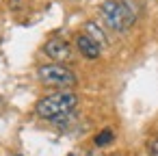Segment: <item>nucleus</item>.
Returning a JSON list of instances; mask_svg holds the SVG:
<instances>
[{"mask_svg":"<svg viewBox=\"0 0 158 156\" xmlns=\"http://www.w3.org/2000/svg\"><path fill=\"white\" fill-rule=\"evenodd\" d=\"M69 156H72V154H69Z\"/></svg>","mask_w":158,"mask_h":156,"instance_id":"nucleus-11","label":"nucleus"},{"mask_svg":"<svg viewBox=\"0 0 158 156\" xmlns=\"http://www.w3.org/2000/svg\"><path fill=\"white\" fill-rule=\"evenodd\" d=\"M113 141V130H102L98 137H95V145L100 147V145H106V143H110Z\"/></svg>","mask_w":158,"mask_h":156,"instance_id":"nucleus-7","label":"nucleus"},{"mask_svg":"<svg viewBox=\"0 0 158 156\" xmlns=\"http://www.w3.org/2000/svg\"><path fill=\"white\" fill-rule=\"evenodd\" d=\"M100 15L106 22V26L113 28V31H117V33H123L128 28L121 0H106V2H102L100 5Z\"/></svg>","mask_w":158,"mask_h":156,"instance_id":"nucleus-3","label":"nucleus"},{"mask_svg":"<svg viewBox=\"0 0 158 156\" xmlns=\"http://www.w3.org/2000/svg\"><path fill=\"white\" fill-rule=\"evenodd\" d=\"M76 46H78L80 54H82L85 59H91V61H93V59H98V57H100V52H102V48H100V46L89 37V35H85V33L76 37Z\"/></svg>","mask_w":158,"mask_h":156,"instance_id":"nucleus-5","label":"nucleus"},{"mask_svg":"<svg viewBox=\"0 0 158 156\" xmlns=\"http://www.w3.org/2000/svg\"><path fill=\"white\" fill-rule=\"evenodd\" d=\"M13 156H20V154H13Z\"/></svg>","mask_w":158,"mask_h":156,"instance_id":"nucleus-10","label":"nucleus"},{"mask_svg":"<svg viewBox=\"0 0 158 156\" xmlns=\"http://www.w3.org/2000/svg\"><path fill=\"white\" fill-rule=\"evenodd\" d=\"M89 156H102L100 152H89Z\"/></svg>","mask_w":158,"mask_h":156,"instance_id":"nucleus-9","label":"nucleus"},{"mask_svg":"<svg viewBox=\"0 0 158 156\" xmlns=\"http://www.w3.org/2000/svg\"><path fill=\"white\" fill-rule=\"evenodd\" d=\"M37 76H39L41 82L52 85V87H72V85H76V74L72 70H67L65 65H61V63L41 65L37 70Z\"/></svg>","mask_w":158,"mask_h":156,"instance_id":"nucleus-2","label":"nucleus"},{"mask_svg":"<svg viewBox=\"0 0 158 156\" xmlns=\"http://www.w3.org/2000/svg\"><path fill=\"white\" fill-rule=\"evenodd\" d=\"M147 154L149 156H158V139H152L147 143Z\"/></svg>","mask_w":158,"mask_h":156,"instance_id":"nucleus-8","label":"nucleus"},{"mask_svg":"<svg viewBox=\"0 0 158 156\" xmlns=\"http://www.w3.org/2000/svg\"><path fill=\"white\" fill-rule=\"evenodd\" d=\"M44 50L52 61H67L69 54H72V48H69V44L65 39H50L44 46Z\"/></svg>","mask_w":158,"mask_h":156,"instance_id":"nucleus-4","label":"nucleus"},{"mask_svg":"<svg viewBox=\"0 0 158 156\" xmlns=\"http://www.w3.org/2000/svg\"><path fill=\"white\" fill-rule=\"evenodd\" d=\"M76 104H78L76 93H72V91H59V93H50V95L41 98V100L37 102L35 111H37L39 117L54 121L56 117L72 113V111L76 108Z\"/></svg>","mask_w":158,"mask_h":156,"instance_id":"nucleus-1","label":"nucleus"},{"mask_svg":"<svg viewBox=\"0 0 158 156\" xmlns=\"http://www.w3.org/2000/svg\"><path fill=\"white\" fill-rule=\"evenodd\" d=\"M85 35H89L100 48H104V46H108V37H106V33L95 24V22H87L85 24Z\"/></svg>","mask_w":158,"mask_h":156,"instance_id":"nucleus-6","label":"nucleus"}]
</instances>
